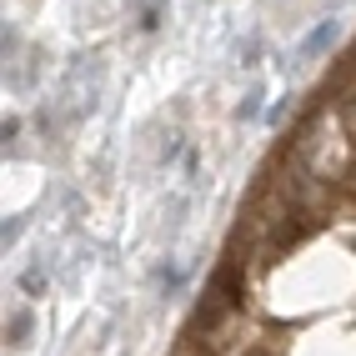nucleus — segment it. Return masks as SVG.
<instances>
[{
	"instance_id": "f257e3e1",
	"label": "nucleus",
	"mask_w": 356,
	"mask_h": 356,
	"mask_svg": "<svg viewBox=\"0 0 356 356\" xmlns=\"http://www.w3.org/2000/svg\"><path fill=\"white\" fill-rule=\"evenodd\" d=\"M337 35H341V20H331V15H326V20H321V26H316L312 35H306V40H301V51H296V56H301V60H312V56H321V51H326V45H331V40H337Z\"/></svg>"
},
{
	"instance_id": "f03ea898",
	"label": "nucleus",
	"mask_w": 356,
	"mask_h": 356,
	"mask_svg": "<svg viewBox=\"0 0 356 356\" xmlns=\"http://www.w3.org/2000/svg\"><path fill=\"white\" fill-rule=\"evenodd\" d=\"M31 331H35V316H31V306H15V312L6 316V341L20 351V346H31Z\"/></svg>"
},
{
	"instance_id": "7ed1b4c3",
	"label": "nucleus",
	"mask_w": 356,
	"mask_h": 356,
	"mask_svg": "<svg viewBox=\"0 0 356 356\" xmlns=\"http://www.w3.org/2000/svg\"><path fill=\"white\" fill-rule=\"evenodd\" d=\"M156 291H161V296H176V291H186V266L165 261V266L156 271Z\"/></svg>"
},
{
	"instance_id": "20e7f679",
	"label": "nucleus",
	"mask_w": 356,
	"mask_h": 356,
	"mask_svg": "<svg viewBox=\"0 0 356 356\" xmlns=\"http://www.w3.org/2000/svg\"><path fill=\"white\" fill-rule=\"evenodd\" d=\"M261 96H266V90H261V86H256V90H251V96H246L241 106H236V121H251V115H261Z\"/></svg>"
},
{
	"instance_id": "39448f33",
	"label": "nucleus",
	"mask_w": 356,
	"mask_h": 356,
	"mask_svg": "<svg viewBox=\"0 0 356 356\" xmlns=\"http://www.w3.org/2000/svg\"><path fill=\"white\" fill-rule=\"evenodd\" d=\"M20 286H26V296H40V291H45V271H40V266H31L26 276H20Z\"/></svg>"
},
{
	"instance_id": "423d86ee",
	"label": "nucleus",
	"mask_w": 356,
	"mask_h": 356,
	"mask_svg": "<svg viewBox=\"0 0 356 356\" xmlns=\"http://www.w3.org/2000/svg\"><path fill=\"white\" fill-rule=\"evenodd\" d=\"M20 231H26V221H20V216H10V221H6V231H0V241H6V251H10V246L20 241Z\"/></svg>"
}]
</instances>
